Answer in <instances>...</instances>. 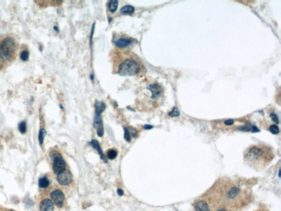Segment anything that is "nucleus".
<instances>
[{"label": "nucleus", "mask_w": 281, "mask_h": 211, "mask_svg": "<svg viewBox=\"0 0 281 211\" xmlns=\"http://www.w3.org/2000/svg\"><path fill=\"white\" fill-rule=\"evenodd\" d=\"M275 157L273 148L263 143L251 144L245 149L243 152L245 164L257 171L267 168Z\"/></svg>", "instance_id": "f257e3e1"}, {"label": "nucleus", "mask_w": 281, "mask_h": 211, "mask_svg": "<svg viewBox=\"0 0 281 211\" xmlns=\"http://www.w3.org/2000/svg\"><path fill=\"white\" fill-rule=\"evenodd\" d=\"M18 44L15 37L9 34H0V71L6 69L16 58Z\"/></svg>", "instance_id": "f03ea898"}, {"label": "nucleus", "mask_w": 281, "mask_h": 211, "mask_svg": "<svg viewBox=\"0 0 281 211\" xmlns=\"http://www.w3.org/2000/svg\"><path fill=\"white\" fill-rule=\"evenodd\" d=\"M140 67L133 59H126L119 66L118 73L122 76H132L139 73Z\"/></svg>", "instance_id": "7ed1b4c3"}, {"label": "nucleus", "mask_w": 281, "mask_h": 211, "mask_svg": "<svg viewBox=\"0 0 281 211\" xmlns=\"http://www.w3.org/2000/svg\"><path fill=\"white\" fill-rule=\"evenodd\" d=\"M50 157L53 159L52 169L55 175H58L66 169V163L62 156L56 152H52L50 153Z\"/></svg>", "instance_id": "20e7f679"}, {"label": "nucleus", "mask_w": 281, "mask_h": 211, "mask_svg": "<svg viewBox=\"0 0 281 211\" xmlns=\"http://www.w3.org/2000/svg\"><path fill=\"white\" fill-rule=\"evenodd\" d=\"M50 197L53 203L57 207L62 208L64 206L65 196L61 190L55 189L50 193Z\"/></svg>", "instance_id": "39448f33"}, {"label": "nucleus", "mask_w": 281, "mask_h": 211, "mask_svg": "<svg viewBox=\"0 0 281 211\" xmlns=\"http://www.w3.org/2000/svg\"><path fill=\"white\" fill-rule=\"evenodd\" d=\"M57 180L60 185L66 186L71 183L73 181V175L69 171L65 170L57 175Z\"/></svg>", "instance_id": "423d86ee"}, {"label": "nucleus", "mask_w": 281, "mask_h": 211, "mask_svg": "<svg viewBox=\"0 0 281 211\" xmlns=\"http://www.w3.org/2000/svg\"><path fill=\"white\" fill-rule=\"evenodd\" d=\"M194 208L195 211H211L210 206L204 199H199L196 201Z\"/></svg>", "instance_id": "0eeeda50"}, {"label": "nucleus", "mask_w": 281, "mask_h": 211, "mask_svg": "<svg viewBox=\"0 0 281 211\" xmlns=\"http://www.w3.org/2000/svg\"><path fill=\"white\" fill-rule=\"evenodd\" d=\"M39 208L40 211H53L54 205L51 199L46 198L41 201Z\"/></svg>", "instance_id": "6e6552de"}, {"label": "nucleus", "mask_w": 281, "mask_h": 211, "mask_svg": "<svg viewBox=\"0 0 281 211\" xmlns=\"http://www.w3.org/2000/svg\"><path fill=\"white\" fill-rule=\"evenodd\" d=\"M94 126L96 129H97L98 136L102 137L103 135L104 129H103L102 120L100 115L95 114V118H94Z\"/></svg>", "instance_id": "1a4fd4ad"}, {"label": "nucleus", "mask_w": 281, "mask_h": 211, "mask_svg": "<svg viewBox=\"0 0 281 211\" xmlns=\"http://www.w3.org/2000/svg\"><path fill=\"white\" fill-rule=\"evenodd\" d=\"M152 92V98L153 99L158 98L163 92V89L161 86L158 84H153L148 88Z\"/></svg>", "instance_id": "9d476101"}, {"label": "nucleus", "mask_w": 281, "mask_h": 211, "mask_svg": "<svg viewBox=\"0 0 281 211\" xmlns=\"http://www.w3.org/2000/svg\"><path fill=\"white\" fill-rule=\"evenodd\" d=\"M132 43V40L129 39L121 38L114 41V43L117 47L120 48H124L129 46Z\"/></svg>", "instance_id": "9b49d317"}, {"label": "nucleus", "mask_w": 281, "mask_h": 211, "mask_svg": "<svg viewBox=\"0 0 281 211\" xmlns=\"http://www.w3.org/2000/svg\"><path fill=\"white\" fill-rule=\"evenodd\" d=\"M90 145H91L92 147H93V149H95V150H96L98 151V153L101 156V159L104 161L105 162H106V159L105 158L104 155L103 154L102 150V149H101L99 144L98 143V141L96 140H92L91 142H90Z\"/></svg>", "instance_id": "f8f14e48"}, {"label": "nucleus", "mask_w": 281, "mask_h": 211, "mask_svg": "<svg viewBox=\"0 0 281 211\" xmlns=\"http://www.w3.org/2000/svg\"><path fill=\"white\" fill-rule=\"evenodd\" d=\"M95 110H96L95 114H98V115H101V113H102L106 109V104H104V102H103L96 101L95 103Z\"/></svg>", "instance_id": "ddd939ff"}, {"label": "nucleus", "mask_w": 281, "mask_h": 211, "mask_svg": "<svg viewBox=\"0 0 281 211\" xmlns=\"http://www.w3.org/2000/svg\"><path fill=\"white\" fill-rule=\"evenodd\" d=\"M49 181L46 176L41 177L39 181V186L41 188H46L49 186Z\"/></svg>", "instance_id": "4468645a"}, {"label": "nucleus", "mask_w": 281, "mask_h": 211, "mask_svg": "<svg viewBox=\"0 0 281 211\" xmlns=\"http://www.w3.org/2000/svg\"><path fill=\"white\" fill-rule=\"evenodd\" d=\"M134 7L130 5H126L120 9V12L122 14H131L134 12Z\"/></svg>", "instance_id": "2eb2a0df"}, {"label": "nucleus", "mask_w": 281, "mask_h": 211, "mask_svg": "<svg viewBox=\"0 0 281 211\" xmlns=\"http://www.w3.org/2000/svg\"><path fill=\"white\" fill-rule=\"evenodd\" d=\"M118 2L117 1H110L108 4L109 9L111 12H115L118 8Z\"/></svg>", "instance_id": "dca6fc26"}, {"label": "nucleus", "mask_w": 281, "mask_h": 211, "mask_svg": "<svg viewBox=\"0 0 281 211\" xmlns=\"http://www.w3.org/2000/svg\"><path fill=\"white\" fill-rule=\"evenodd\" d=\"M20 57L23 61H28L29 58V52L27 50H24L21 51L20 55Z\"/></svg>", "instance_id": "f3484780"}, {"label": "nucleus", "mask_w": 281, "mask_h": 211, "mask_svg": "<svg viewBox=\"0 0 281 211\" xmlns=\"http://www.w3.org/2000/svg\"><path fill=\"white\" fill-rule=\"evenodd\" d=\"M46 134H47V133H46V130L45 129H41L40 132H39V142H40L41 146H42V145H43V139L45 138Z\"/></svg>", "instance_id": "a211bd4d"}, {"label": "nucleus", "mask_w": 281, "mask_h": 211, "mask_svg": "<svg viewBox=\"0 0 281 211\" xmlns=\"http://www.w3.org/2000/svg\"><path fill=\"white\" fill-rule=\"evenodd\" d=\"M107 157L109 159H114L118 155L116 151L113 149H110L107 152Z\"/></svg>", "instance_id": "6ab92c4d"}, {"label": "nucleus", "mask_w": 281, "mask_h": 211, "mask_svg": "<svg viewBox=\"0 0 281 211\" xmlns=\"http://www.w3.org/2000/svg\"><path fill=\"white\" fill-rule=\"evenodd\" d=\"M19 130L22 134H24L27 132V123L25 121H23L19 124Z\"/></svg>", "instance_id": "aec40b11"}, {"label": "nucleus", "mask_w": 281, "mask_h": 211, "mask_svg": "<svg viewBox=\"0 0 281 211\" xmlns=\"http://www.w3.org/2000/svg\"><path fill=\"white\" fill-rule=\"evenodd\" d=\"M269 130L273 134H277L279 132V128H278V126H276V125H272V126H270Z\"/></svg>", "instance_id": "412c9836"}, {"label": "nucleus", "mask_w": 281, "mask_h": 211, "mask_svg": "<svg viewBox=\"0 0 281 211\" xmlns=\"http://www.w3.org/2000/svg\"><path fill=\"white\" fill-rule=\"evenodd\" d=\"M124 138L127 141L130 142V140H131L130 132L127 128H124Z\"/></svg>", "instance_id": "4be33fe9"}, {"label": "nucleus", "mask_w": 281, "mask_h": 211, "mask_svg": "<svg viewBox=\"0 0 281 211\" xmlns=\"http://www.w3.org/2000/svg\"><path fill=\"white\" fill-rule=\"evenodd\" d=\"M179 115H180L179 110H178V108H176V107L174 108L171 112L169 113V116H171V117L178 116Z\"/></svg>", "instance_id": "5701e85b"}, {"label": "nucleus", "mask_w": 281, "mask_h": 211, "mask_svg": "<svg viewBox=\"0 0 281 211\" xmlns=\"http://www.w3.org/2000/svg\"><path fill=\"white\" fill-rule=\"evenodd\" d=\"M270 117L271 118L272 120L274 122L277 123V124H278L279 123V120H278V118L277 116L275 114V113H271L270 114Z\"/></svg>", "instance_id": "b1692460"}, {"label": "nucleus", "mask_w": 281, "mask_h": 211, "mask_svg": "<svg viewBox=\"0 0 281 211\" xmlns=\"http://www.w3.org/2000/svg\"><path fill=\"white\" fill-rule=\"evenodd\" d=\"M95 23H93V25H92V27L91 32V34H90V45H92V38H93V33H94V31H95Z\"/></svg>", "instance_id": "393cba45"}, {"label": "nucleus", "mask_w": 281, "mask_h": 211, "mask_svg": "<svg viewBox=\"0 0 281 211\" xmlns=\"http://www.w3.org/2000/svg\"><path fill=\"white\" fill-rule=\"evenodd\" d=\"M234 123V121L232 120H226L225 121V124L227 126H231Z\"/></svg>", "instance_id": "a878e982"}, {"label": "nucleus", "mask_w": 281, "mask_h": 211, "mask_svg": "<svg viewBox=\"0 0 281 211\" xmlns=\"http://www.w3.org/2000/svg\"><path fill=\"white\" fill-rule=\"evenodd\" d=\"M0 211H17L15 210H14L13 209H11V208H6V207H1L0 206Z\"/></svg>", "instance_id": "bb28decb"}, {"label": "nucleus", "mask_w": 281, "mask_h": 211, "mask_svg": "<svg viewBox=\"0 0 281 211\" xmlns=\"http://www.w3.org/2000/svg\"><path fill=\"white\" fill-rule=\"evenodd\" d=\"M130 132H131L132 135L134 137H135L136 136H137V130H136V129H131Z\"/></svg>", "instance_id": "cd10ccee"}, {"label": "nucleus", "mask_w": 281, "mask_h": 211, "mask_svg": "<svg viewBox=\"0 0 281 211\" xmlns=\"http://www.w3.org/2000/svg\"><path fill=\"white\" fill-rule=\"evenodd\" d=\"M215 211H233L231 209H229V208H225V207H223V208H219L216 209Z\"/></svg>", "instance_id": "c85d7f7f"}, {"label": "nucleus", "mask_w": 281, "mask_h": 211, "mask_svg": "<svg viewBox=\"0 0 281 211\" xmlns=\"http://www.w3.org/2000/svg\"><path fill=\"white\" fill-rule=\"evenodd\" d=\"M144 129H146V130H149V129H151L152 128H153V126H150V125H148V124H146L144 126Z\"/></svg>", "instance_id": "c756f323"}, {"label": "nucleus", "mask_w": 281, "mask_h": 211, "mask_svg": "<svg viewBox=\"0 0 281 211\" xmlns=\"http://www.w3.org/2000/svg\"><path fill=\"white\" fill-rule=\"evenodd\" d=\"M117 193H118V194L119 196H122L123 194H124V191H123V190H122V189H118V190H117Z\"/></svg>", "instance_id": "7c9ffc66"}, {"label": "nucleus", "mask_w": 281, "mask_h": 211, "mask_svg": "<svg viewBox=\"0 0 281 211\" xmlns=\"http://www.w3.org/2000/svg\"><path fill=\"white\" fill-rule=\"evenodd\" d=\"M270 211L269 210H268L267 209H266V208H264V207H262V208H259L257 209L256 211Z\"/></svg>", "instance_id": "2f4dec72"}, {"label": "nucleus", "mask_w": 281, "mask_h": 211, "mask_svg": "<svg viewBox=\"0 0 281 211\" xmlns=\"http://www.w3.org/2000/svg\"><path fill=\"white\" fill-rule=\"evenodd\" d=\"M53 29H54V30L56 31H59V29H58V28L57 26H55V27H53Z\"/></svg>", "instance_id": "473e14b6"}, {"label": "nucleus", "mask_w": 281, "mask_h": 211, "mask_svg": "<svg viewBox=\"0 0 281 211\" xmlns=\"http://www.w3.org/2000/svg\"><path fill=\"white\" fill-rule=\"evenodd\" d=\"M90 77V79L91 80H93V79H94V75L93 74H91Z\"/></svg>", "instance_id": "72a5a7b5"}, {"label": "nucleus", "mask_w": 281, "mask_h": 211, "mask_svg": "<svg viewBox=\"0 0 281 211\" xmlns=\"http://www.w3.org/2000/svg\"><path fill=\"white\" fill-rule=\"evenodd\" d=\"M112 20V18H110V17L108 18V21H109V23H110Z\"/></svg>", "instance_id": "f704fd0d"}]
</instances>
